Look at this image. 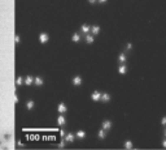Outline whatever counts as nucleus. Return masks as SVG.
I'll use <instances>...</instances> for the list:
<instances>
[{
  "label": "nucleus",
  "instance_id": "f257e3e1",
  "mask_svg": "<svg viewBox=\"0 0 166 150\" xmlns=\"http://www.w3.org/2000/svg\"><path fill=\"white\" fill-rule=\"evenodd\" d=\"M125 146H126V149H132V142L131 141H126Z\"/></svg>",
  "mask_w": 166,
  "mask_h": 150
},
{
  "label": "nucleus",
  "instance_id": "f03ea898",
  "mask_svg": "<svg viewBox=\"0 0 166 150\" xmlns=\"http://www.w3.org/2000/svg\"><path fill=\"white\" fill-rule=\"evenodd\" d=\"M125 72H126V67L122 64L121 67H119V73H122V74H123V73H125Z\"/></svg>",
  "mask_w": 166,
  "mask_h": 150
},
{
  "label": "nucleus",
  "instance_id": "7ed1b4c3",
  "mask_svg": "<svg viewBox=\"0 0 166 150\" xmlns=\"http://www.w3.org/2000/svg\"><path fill=\"white\" fill-rule=\"evenodd\" d=\"M104 128H105V129H109V128H110V123H109V122H105V123H104Z\"/></svg>",
  "mask_w": 166,
  "mask_h": 150
},
{
  "label": "nucleus",
  "instance_id": "20e7f679",
  "mask_svg": "<svg viewBox=\"0 0 166 150\" xmlns=\"http://www.w3.org/2000/svg\"><path fill=\"white\" fill-rule=\"evenodd\" d=\"M126 60V56H125V55H121V56H119V61H122V63H123V61H125Z\"/></svg>",
  "mask_w": 166,
  "mask_h": 150
},
{
  "label": "nucleus",
  "instance_id": "39448f33",
  "mask_svg": "<svg viewBox=\"0 0 166 150\" xmlns=\"http://www.w3.org/2000/svg\"><path fill=\"white\" fill-rule=\"evenodd\" d=\"M161 124H162V125H166V116H165L164 119L161 120Z\"/></svg>",
  "mask_w": 166,
  "mask_h": 150
},
{
  "label": "nucleus",
  "instance_id": "423d86ee",
  "mask_svg": "<svg viewBox=\"0 0 166 150\" xmlns=\"http://www.w3.org/2000/svg\"><path fill=\"white\" fill-rule=\"evenodd\" d=\"M162 146H164V148L166 149V137H165V140H164V141H162Z\"/></svg>",
  "mask_w": 166,
  "mask_h": 150
},
{
  "label": "nucleus",
  "instance_id": "0eeeda50",
  "mask_svg": "<svg viewBox=\"0 0 166 150\" xmlns=\"http://www.w3.org/2000/svg\"><path fill=\"white\" fill-rule=\"evenodd\" d=\"M164 136L166 137V128H165V130H164Z\"/></svg>",
  "mask_w": 166,
  "mask_h": 150
}]
</instances>
